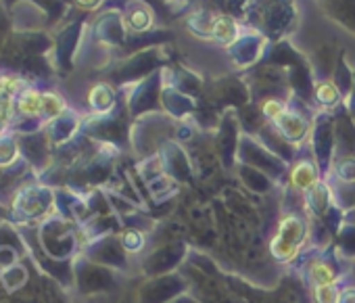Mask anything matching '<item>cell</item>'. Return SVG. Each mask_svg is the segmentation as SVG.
I'll return each mask as SVG.
<instances>
[{
  "mask_svg": "<svg viewBox=\"0 0 355 303\" xmlns=\"http://www.w3.org/2000/svg\"><path fill=\"white\" fill-rule=\"evenodd\" d=\"M276 123H278V128L284 132V136L288 140H301L305 136V132H307V121L297 113H286Z\"/></svg>",
  "mask_w": 355,
  "mask_h": 303,
  "instance_id": "1",
  "label": "cell"
},
{
  "mask_svg": "<svg viewBox=\"0 0 355 303\" xmlns=\"http://www.w3.org/2000/svg\"><path fill=\"white\" fill-rule=\"evenodd\" d=\"M211 36L222 44H230L236 38V21L228 15H216Z\"/></svg>",
  "mask_w": 355,
  "mask_h": 303,
  "instance_id": "2",
  "label": "cell"
},
{
  "mask_svg": "<svg viewBox=\"0 0 355 303\" xmlns=\"http://www.w3.org/2000/svg\"><path fill=\"white\" fill-rule=\"evenodd\" d=\"M291 180H293V184H295L297 189L307 191V189H311V187L315 184V180H318L315 168H313L311 164H299V166H295V170H293V174H291Z\"/></svg>",
  "mask_w": 355,
  "mask_h": 303,
  "instance_id": "3",
  "label": "cell"
},
{
  "mask_svg": "<svg viewBox=\"0 0 355 303\" xmlns=\"http://www.w3.org/2000/svg\"><path fill=\"white\" fill-rule=\"evenodd\" d=\"M17 107L24 115H40L42 113V94L36 90H26L19 96Z\"/></svg>",
  "mask_w": 355,
  "mask_h": 303,
  "instance_id": "4",
  "label": "cell"
},
{
  "mask_svg": "<svg viewBox=\"0 0 355 303\" xmlns=\"http://www.w3.org/2000/svg\"><path fill=\"white\" fill-rule=\"evenodd\" d=\"M153 24V17H150V11L144 9V7H136L130 15H128V26L136 32H142V30H148Z\"/></svg>",
  "mask_w": 355,
  "mask_h": 303,
  "instance_id": "5",
  "label": "cell"
},
{
  "mask_svg": "<svg viewBox=\"0 0 355 303\" xmlns=\"http://www.w3.org/2000/svg\"><path fill=\"white\" fill-rule=\"evenodd\" d=\"M90 105L96 109H109L113 105V94L107 86H96L90 90Z\"/></svg>",
  "mask_w": 355,
  "mask_h": 303,
  "instance_id": "6",
  "label": "cell"
},
{
  "mask_svg": "<svg viewBox=\"0 0 355 303\" xmlns=\"http://www.w3.org/2000/svg\"><path fill=\"white\" fill-rule=\"evenodd\" d=\"M299 251V245H293L288 241H284L282 236H276L274 243H272V253L278 257V259H293Z\"/></svg>",
  "mask_w": 355,
  "mask_h": 303,
  "instance_id": "7",
  "label": "cell"
},
{
  "mask_svg": "<svg viewBox=\"0 0 355 303\" xmlns=\"http://www.w3.org/2000/svg\"><path fill=\"white\" fill-rule=\"evenodd\" d=\"M315 98L322 105H334V103H338V90L332 82H322L315 86Z\"/></svg>",
  "mask_w": 355,
  "mask_h": 303,
  "instance_id": "8",
  "label": "cell"
},
{
  "mask_svg": "<svg viewBox=\"0 0 355 303\" xmlns=\"http://www.w3.org/2000/svg\"><path fill=\"white\" fill-rule=\"evenodd\" d=\"M309 274L315 284H334V270L326 263H313Z\"/></svg>",
  "mask_w": 355,
  "mask_h": 303,
  "instance_id": "9",
  "label": "cell"
},
{
  "mask_svg": "<svg viewBox=\"0 0 355 303\" xmlns=\"http://www.w3.org/2000/svg\"><path fill=\"white\" fill-rule=\"evenodd\" d=\"M261 111H263V115H266L268 119L278 121L280 117L286 115V105H284L282 101H278V98H268V101L261 105Z\"/></svg>",
  "mask_w": 355,
  "mask_h": 303,
  "instance_id": "10",
  "label": "cell"
},
{
  "mask_svg": "<svg viewBox=\"0 0 355 303\" xmlns=\"http://www.w3.org/2000/svg\"><path fill=\"white\" fill-rule=\"evenodd\" d=\"M63 101L57 96V94H51V92H46V94H42V113L44 115H49V117H55V115H59L61 111H63Z\"/></svg>",
  "mask_w": 355,
  "mask_h": 303,
  "instance_id": "11",
  "label": "cell"
},
{
  "mask_svg": "<svg viewBox=\"0 0 355 303\" xmlns=\"http://www.w3.org/2000/svg\"><path fill=\"white\" fill-rule=\"evenodd\" d=\"M315 303H336L334 284H315Z\"/></svg>",
  "mask_w": 355,
  "mask_h": 303,
  "instance_id": "12",
  "label": "cell"
},
{
  "mask_svg": "<svg viewBox=\"0 0 355 303\" xmlns=\"http://www.w3.org/2000/svg\"><path fill=\"white\" fill-rule=\"evenodd\" d=\"M17 88H19V80H15V78H0V103L11 101V96L15 94Z\"/></svg>",
  "mask_w": 355,
  "mask_h": 303,
  "instance_id": "13",
  "label": "cell"
},
{
  "mask_svg": "<svg viewBox=\"0 0 355 303\" xmlns=\"http://www.w3.org/2000/svg\"><path fill=\"white\" fill-rule=\"evenodd\" d=\"M123 245H125L128 251H138L142 247V236L138 232H134V230H128L123 234Z\"/></svg>",
  "mask_w": 355,
  "mask_h": 303,
  "instance_id": "14",
  "label": "cell"
},
{
  "mask_svg": "<svg viewBox=\"0 0 355 303\" xmlns=\"http://www.w3.org/2000/svg\"><path fill=\"white\" fill-rule=\"evenodd\" d=\"M98 3L101 0H78V5L84 9H94V7H98Z\"/></svg>",
  "mask_w": 355,
  "mask_h": 303,
  "instance_id": "15",
  "label": "cell"
}]
</instances>
